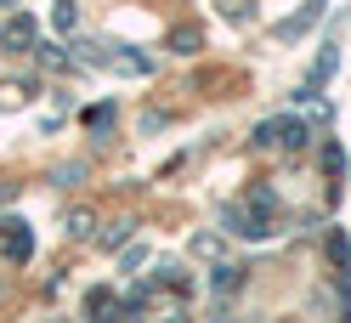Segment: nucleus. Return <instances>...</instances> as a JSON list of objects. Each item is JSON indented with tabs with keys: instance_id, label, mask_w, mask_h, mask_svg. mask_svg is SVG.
<instances>
[{
	"instance_id": "39448f33",
	"label": "nucleus",
	"mask_w": 351,
	"mask_h": 323,
	"mask_svg": "<svg viewBox=\"0 0 351 323\" xmlns=\"http://www.w3.org/2000/svg\"><path fill=\"white\" fill-rule=\"evenodd\" d=\"M238 284H244V272H238V267H221V272H215V289H238Z\"/></svg>"
},
{
	"instance_id": "f03ea898",
	"label": "nucleus",
	"mask_w": 351,
	"mask_h": 323,
	"mask_svg": "<svg viewBox=\"0 0 351 323\" xmlns=\"http://www.w3.org/2000/svg\"><path fill=\"white\" fill-rule=\"evenodd\" d=\"M261 142H283V147H300V142H306V125H300V119H272V125H261Z\"/></svg>"
},
{
	"instance_id": "423d86ee",
	"label": "nucleus",
	"mask_w": 351,
	"mask_h": 323,
	"mask_svg": "<svg viewBox=\"0 0 351 323\" xmlns=\"http://www.w3.org/2000/svg\"><path fill=\"white\" fill-rule=\"evenodd\" d=\"M12 40H17V46H23V40H34V23H29V17H12V29H6Z\"/></svg>"
},
{
	"instance_id": "7ed1b4c3",
	"label": "nucleus",
	"mask_w": 351,
	"mask_h": 323,
	"mask_svg": "<svg viewBox=\"0 0 351 323\" xmlns=\"http://www.w3.org/2000/svg\"><path fill=\"white\" fill-rule=\"evenodd\" d=\"M0 244H6V255H12V261H29V250H34V239H29V227H23V222H6Z\"/></svg>"
},
{
	"instance_id": "f257e3e1",
	"label": "nucleus",
	"mask_w": 351,
	"mask_h": 323,
	"mask_svg": "<svg viewBox=\"0 0 351 323\" xmlns=\"http://www.w3.org/2000/svg\"><path fill=\"white\" fill-rule=\"evenodd\" d=\"M272 210H278L272 193H255L244 210H232V232H244V239H267V232H272Z\"/></svg>"
},
{
	"instance_id": "0eeeda50",
	"label": "nucleus",
	"mask_w": 351,
	"mask_h": 323,
	"mask_svg": "<svg viewBox=\"0 0 351 323\" xmlns=\"http://www.w3.org/2000/svg\"><path fill=\"white\" fill-rule=\"evenodd\" d=\"M221 12L227 17H250V0H221Z\"/></svg>"
},
{
	"instance_id": "20e7f679",
	"label": "nucleus",
	"mask_w": 351,
	"mask_h": 323,
	"mask_svg": "<svg viewBox=\"0 0 351 323\" xmlns=\"http://www.w3.org/2000/svg\"><path fill=\"white\" fill-rule=\"evenodd\" d=\"M108 312H119V300L108 295V289H102V295H91V318H97V323H114Z\"/></svg>"
}]
</instances>
